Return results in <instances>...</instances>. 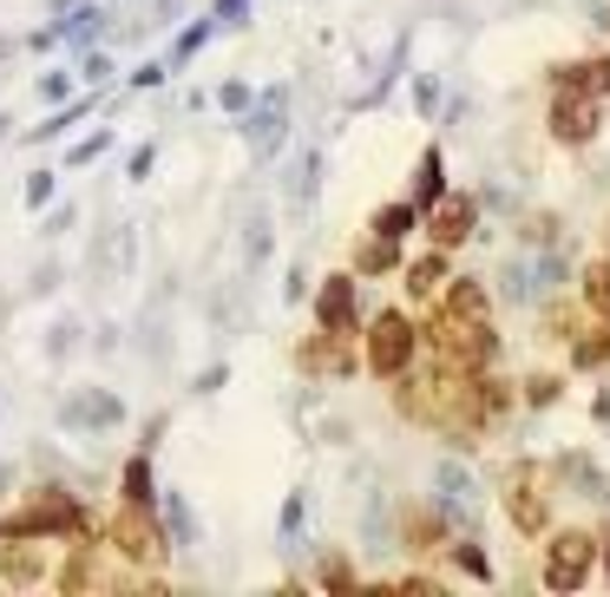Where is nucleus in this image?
<instances>
[{
	"mask_svg": "<svg viewBox=\"0 0 610 597\" xmlns=\"http://www.w3.org/2000/svg\"><path fill=\"white\" fill-rule=\"evenodd\" d=\"M591 559H598L591 532H559V539L545 546V585H552V592H578V585L591 578Z\"/></svg>",
	"mask_w": 610,
	"mask_h": 597,
	"instance_id": "1",
	"label": "nucleus"
},
{
	"mask_svg": "<svg viewBox=\"0 0 610 597\" xmlns=\"http://www.w3.org/2000/svg\"><path fill=\"white\" fill-rule=\"evenodd\" d=\"M506 506H513V526H519V532H539V526H545V473H539L532 460H519V467L506 473Z\"/></svg>",
	"mask_w": 610,
	"mask_h": 597,
	"instance_id": "2",
	"label": "nucleus"
},
{
	"mask_svg": "<svg viewBox=\"0 0 610 597\" xmlns=\"http://www.w3.org/2000/svg\"><path fill=\"white\" fill-rule=\"evenodd\" d=\"M407 355H414V329H407L401 315H381V322L368 329V361H375L381 375H401Z\"/></svg>",
	"mask_w": 610,
	"mask_h": 597,
	"instance_id": "3",
	"label": "nucleus"
},
{
	"mask_svg": "<svg viewBox=\"0 0 610 597\" xmlns=\"http://www.w3.org/2000/svg\"><path fill=\"white\" fill-rule=\"evenodd\" d=\"M66 526H72V506H66V493H53V500L7 519V539H39V532H66Z\"/></svg>",
	"mask_w": 610,
	"mask_h": 597,
	"instance_id": "4",
	"label": "nucleus"
},
{
	"mask_svg": "<svg viewBox=\"0 0 610 597\" xmlns=\"http://www.w3.org/2000/svg\"><path fill=\"white\" fill-rule=\"evenodd\" d=\"M552 131H559L565 145H591V138H598V105L578 99V92H565V99L552 105Z\"/></svg>",
	"mask_w": 610,
	"mask_h": 597,
	"instance_id": "5",
	"label": "nucleus"
},
{
	"mask_svg": "<svg viewBox=\"0 0 610 597\" xmlns=\"http://www.w3.org/2000/svg\"><path fill=\"white\" fill-rule=\"evenodd\" d=\"M434 486H440V506L460 513V519L480 506V486H473V473H467L460 460H440V467H434Z\"/></svg>",
	"mask_w": 610,
	"mask_h": 597,
	"instance_id": "6",
	"label": "nucleus"
},
{
	"mask_svg": "<svg viewBox=\"0 0 610 597\" xmlns=\"http://www.w3.org/2000/svg\"><path fill=\"white\" fill-rule=\"evenodd\" d=\"M315 309H322V329L329 335H348L355 329V289H348V276H329L322 296H315Z\"/></svg>",
	"mask_w": 610,
	"mask_h": 597,
	"instance_id": "7",
	"label": "nucleus"
},
{
	"mask_svg": "<svg viewBox=\"0 0 610 597\" xmlns=\"http://www.w3.org/2000/svg\"><path fill=\"white\" fill-rule=\"evenodd\" d=\"M118 414H125V407H118V394H105V388H92V394H79V401L59 407L66 427H112Z\"/></svg>",
	"mask_w": 610,
	"mask_h": 597,
	"instance_id": "8",
	"label": "nucleus"
},
{
	"mask_svg": "<svg viewBox=\"0 0 610 597\" xmlns=\"http://www.w3.org/2000/svg\"><path fill=\"white\" fill-rule=\"evenodd\" d=\"M447 309H453V322H467V329H486V315H493V296H486V283H453V296H447Z\"/></svg>",
	"mask_w": 610,
	"mask_h": 597,
	"instance_id": "9",
	"label": "nucleus"
},
{
	"mask_svg": "<svg viewBox=\"0 0 610 597\" xmlns=\"http://www.w3.org/2000/svg\"><path fill=\"white\" fill-rule=\"evenodd\" d=\"M112 539H118V552H125V559H138V565H145V559H158V532H151L138 513L112 519Z\"/></svg>",
	"mask_w": 610,
	"mask_h": 597,
	"instance_id": "10",
	"label": "nucleus"
},
{
	"mask_svg": "<svg viewBox=\"0 0 610 597\" xmlns=\"http://www.w3.org/2000/svg\"><path fill=\"white\" fill-rule=\"evenodd\" d=\"M473 230V197H440L434 210V243H460Z\"/></svg>",
	"mask_w": 610,
	"mask_h": 597,
	"instance_id": "11",
	"label": "nucleus"
},
{
	"mask_svg": "<svg viewBox=\"0 0 610 597\" xmlns=\"http://www.w3.org/2000/svg\"><path fill=\"white\" fill-rule=\"evenodd\" d=\"M243 131H250V145H256V158H269V151L283 145V92H276V99H269V105H263V112H256V118H250Z\"/></svg>",
	"mask_w": 610,
	"mask_h": 597,
	"instance_id": "12",
	"label": "nucleus"
},
{
	"mask_svg": "<svg viewBox=\"0 0 610 597\" xmlns=\"http://www.w3.org/2000/svg\"><path fill=\"white\" fill-rule=\"evenodd\" d=\"M164 539H171L177 552H197V519H191L184 493H164Z\"/></svg>",
	"mask_w": 610,
	"mask_h": 597,
	"instance_id": "13",
	"label": "nucleus"
},
{
	"mask_svg": "<svg viewBox=\"0 0 610 597\" xmlns=\"http://www.w3.org/2000/svg\"><path fill=\"white\" fill-rule=\"evenodd\" d=\"M559 473H565V480H572V486H578L585 500H605V493H610L605 473H598V467H591L585 454H565V460H559Z\"/></svg>",
	"mask_w": 610,
	"mask_h": 597,
	"instance_id": "14",
	"label": "nucleus"
},
{
	"mask_svg": "<svg viewBox=\"0 0 610 597\" xmlns=\"http://www.w3.org/2000/svg\"><path fill=\"white\" fill-rule=\"evenodd\" d=\"M263 256H269V210H250V223H243V263L263 269Z\"/></svg>",
	"mask_w": 610,
	"mask_h": 597,
	"instance_id": "15",
	"label": "nucleus"
},
{
	"mask_svg": "<svg viewBox=\"0 0 610 597\" xmlns=\"http://www.w3.org/2000/svg\"><path fill=\"white\" fill-rule=\"evenodd\" d=\"M434 283H447V263H440V250H434V256H421V263L407 269V289H414V296H434Z\"/></svg>",
	"mask_w": 610,
	"mask_h": 597,
	"instance_id": "16",
	"label": "nucleus"
},
{
	"mask_svg": "<svg viewBox=\"0 0 610 597\" xmlns=\"http://www.w3.org/2000/svg\"><path fill=\"white\" fill-rule=\"evenodd\" d=\"M0 578H7V585H33V578H39V559H33V552H7V559H0Z\"/></svg>",
	"mask_w": 610,
	"mask_h": 597,
	"instance_id": "17",
	"label": "nucleus"
},
{
	"mask_svg": "<svg viewBox=\"0 0 610 597\" xmlns=\"http://www.w3.org/2000/svg\"><path fill=\"white\" fill-rule=\"evenodd\" d=\"M315 164H322V158H315V151H302V164H296V184H289V197H296V210H302V204L315 197Z\"/></svg>",
	"mask_w": 610,
	"mask_h": 597,
	"instance_id": "18",
	"label": "nucleus"
},
{
	"mask_svg": "<svg viewBox=\"0 0 610 597\" xmlns=\"http://www.w3.org/2000/svg\"><path fill=\"white\" fill-rule=\"evenodd\" d=\"M440 177H447V164H440V151H427V158H421V197H427V204H434V197L447 191Z\"/></svg>",
	"mask_w": 610,
	"mask_h": 597,
	"instance_id": "19",
	"label": "nucleus"
},
{
	"mask_svg": "<svg viewBox=\"0 0 610 597\" xmlns=\"http://www.w3.org/2000/svg\"><path fill=\"white\" fill-rule=\"evenodd\" d=\"M125 500H131V506H145V500H151V467H145V460H131V467H125Z\"/></svg>",
	"mask_w": 610,
	"mask_h": 597,
	"instance_id": "20",
	"label": "nucleus"
},
{
	"mask_svg": "<svg viewBox=\"0 0 610 597\" xmlns=\"http://www.w3.org/2000/svg\"><path fill=\"white\" fill-rule=\"evenodd\" d=\"M407 223H414V210H407V204H388V210L375 217V237H401Z\"/></svg>",
	"mask_w": 610,
	"mask_h": 597,
	"instance_id": "21",
	"label": "nucleus"
},
{
	"mask_svg": "<svg viewBox=\"0 0 610 597\" xmlns=\"http://www.w3.org/2000/svg\"><path fill=\"white\" fill-rule=\"evenodd\" d=\"M526 401H532V407H552V401H559V381H552V375H532V381H526Z\"/></svg>",
	"mask_w": 610,
	"mask_h": 597,
	"instance_id": "22",
	"label": "nucleus"
},
{
	"mask_svg": "<svg viewBox=\"0 0 610 597\" xmlns=\"http://www.w3.org/2000/svg\"><path fill=\"white\" fill-rule=\"evenodd\" d=\"M92 33H99V13H92V7H79V13H72V26H66V39L79 46V39H92Z\"/></svg>",
	"mask_w": 610,
	"mask_h": 597,
	"instance_id": "23",
	"label": "nucleus"
},
{
	"mask_svg": "<svg viewBox=\"0 0 610 597\" xmlns=\"http://www.w3.org/2000/svg\"><path fill=\"white\" fill-rule=\"evenodd\" d=\"M414 105H421V112H434V105H440V79H427V72H421V79H414Z\"/></svg>",
	"mask_w": 610,
	"mask_h": 597,
	"instance_id": "24",
	"label": "nucleus"
},
{
	"mask_svg": "<svg viewBox=\"0 0 610 597\" xmlns=\"http://www.w3.org/2000/svg\"><path fill=\"white\" fill-rule=\"evenodd\" d=\"M204 33H210V20H197V26H191V33H184V39H177V66H184V59H191V53H197V46H204Z\"/></svg>",
	"mask_w": 610,
	"mask_h": 597,
	"instance_id": "25",
	"label": "nucleus"
},
{
	"mask_svg": "<svg viewBox=\"0 0 610 597\" xmlns=\"http://www.w3.org/2000/svg\"><path fill=\"white\" fill-rule=\"evenodd\" d=\"M46 197H53V171H33L26 177V204H46Z\"/></svg>",
	"mask_w": 610,
	"mask_h": 597,
	"instance_id": "26",
	"label": "nucleus"
},
{
	"mask_svg": "<svg viewBox=\"0 0 610 597\" xmlns=\"http://www.w3.org/2000/svg\"><path fill=\"white\" fill-rule=\"evenodd\" d=\"M605 355H610L605 335H585V342H578V361H585V368H591V361H605Z\"/></svg>",
	"mask_w": 610,
	"mask_h": 597,
	"instance_id": "27",
	"label": "nucleus"
},
{
	"mask_svg": "<svg viewBox=\"0 0 610 597\" xmlns=\"http://www.w3.org/2000/svg\"><path fill=\"white\" fill-rule=\"evenodd\" d=\"M72 348H79V329H72V322H59V329H53V355H72Z\"/></svg>",
	"mask_w": 610,
	"mask_h": 597,
	"instance_id": "28",
	"label": "nucleus"
},
{
	"mask_svg": "<svg viewBox=\"0 0 610 597\" xmlns=\"http://www.w3.org/2000/svg\"><path fill=\"white\" fill-rule=\"evenodd\" d=\"M460 565H467L473 578H486V572H493V565H486V552H473V546H460Z\"/></svg>",
	"mask_w": 610,
	"mask_h": 597,
	"instance_id": "29",
	"label": "nucleus"
},
{
	"mask_svg": "<svg viewBox=\"0 0 610 597\" xmlns=\"http://www.w3.org/2000/svg\"><path fill=\"white\" fill-rule=\"evenodd\" d=\"M598 85H605V92H610V59H605V66H598Z\"/></svg>",
	"mask_w": 610,
	"mask_h": 597,
	"instance_id": "30",
	"label": "nucleus"
},
{
	"mask_svg": "<svg viewBox=\"0 0 610 597\" xmlns=\"http://www.w3.org/2000/svg\"><path fill=\"white\" fill-rule=\"evenodd\" d=\"M605 283H610V263H605Z\"/></svg>",
	"mask_w": 610,
	"mask_h": 597,
	"instance_id": "31",
	"label": "nucleus"
}]
</instances>
